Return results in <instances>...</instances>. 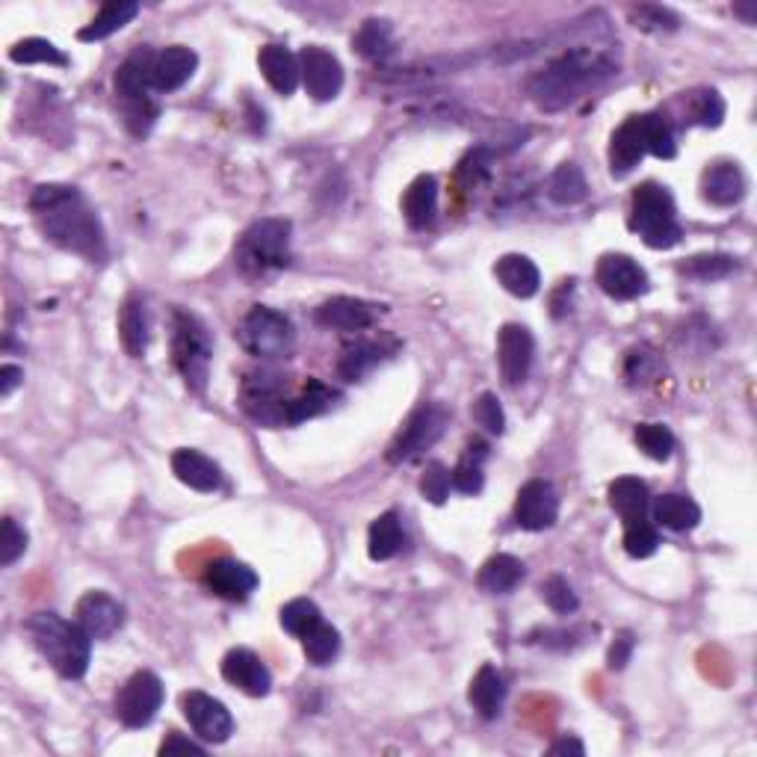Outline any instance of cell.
Returning <instances> with one entry per match:
<instances>
[{"label":"cell","instance_id":"obj_53","mask_svg":"<svg viewBox=\"0 0 757 757\" xmlns=\"http://www.w3.org/2000/svg\"><path fill=\"white\" fill-rule=\"evenodd\" d=\"M722 119H725V102L719 98V93H699L693 98V121L704 125V128H719Z\"/></svg>","mask_w":757,"mask_h":757},{"label":"cell","instance_id":"obj_34","mask_svg":"<svg viewBox=\"0 0 757 757\" xmlns=\"http://www.w3.org/2000/svg\"><path fill=\"white\" fill-rule=\"evenodd\" d=\"M403 545H406V533H403V524H399L397 512H385V515H378L376 521L370 524V533H367L370 559H376V563L394 559V556L403 551Z\"/></svg>","mask_w":757,"mask_h":757},{"label":"cell","instance_id":"obj_11","mask_svg":"<svg viewBox=\"0 0 757 757\" xmlns=\"http://www.w3.org/2000/svg\"><path fill=\"white\" fill-rule=\"evenodd\" d=\"M163 681L154 672H137L121 686L116 699V716L128 728H146L163 707Z\"/></svg>","mask_w":757,"mask_h":757},{"label":"cell","instance_id":"obj_12","mask_svg":"<svg viewBox=\"0 0 757 757\" xmlns=\"http://www.w3.org/2000/svg\"><path fill=\"white\" fill-rule=\"evenodd\" d=\"M533 359H536V341L526 326L509 323L500 329L498 334V361H500V376L507 385H524L530 370H533Z\"/></svg>","mask_w":757,"mask_h":757},{"label":"cell","instance_id":"obj_54","mask_svg":"<svg viewBox=\"0 0 757 757\" xmlns=\"http://www.w3.org/2000/svg\"><path fill=\"white\" fill-rule=\"evenodd\" d=\"M160 755H195V757H202L204 748L199 746V743H193V739L181 737V734H169V737L163 739V746H160Z\"/></svg>","mask_w":757,"mask_h":757},{"label":"cell","instance_id":"obj_3","mask_svg":"<svg viewBox=\"0 0 757 757\" xmlns=\"http://www.w3.org/2000/svg\"><path fill=\"white\" fill-rule=\"evenodd\" d=\"M28 633L39 654L54 665L56 672L77 681L89 669V651H93V637L86 633L77 621H65L54 612H36L28 621Z\"/></svg>","mask_w":757,"mask_h":757},{"label":"cell","instance_id":"obj_56","mask_svg":"<svg viewBox=\"0 0 757 757\" xmlns=\"http://www.w3.org/2000/svg\"><path fill=\"white\" fill-rule=\"evenodd\" d=\"M21 382H24V370L15 367V364H3L0 367V397H12V391L19 388Z\"/></svg>","mask_w":757,"mask_h":757},{"label":"cell","instance_id":"obj_52","mask_svg":"<svg viewBox=\"0 0 757 757\" xmlns=\"http://www.w3.org/2000/svg\"><path fill=\"white\" fill-rule=\"evenodd\" d=\"M450 471L444 468L441 462H429L426 465V473L420 477V494H424L429 503L441 507L447 494H450Z\"/></svg>","mask_w":757,"mask_h":757},{"label":"cell","instance_id":"obj_45","mask_svg":"<svg viewBox=\"0 0 757 757\" xmlns=\"http://www.w3.org/2000/svg\"><path fill=\"white\" fill-rule=\"evenodd\" d=\"M633 438H637L639 450L646 452L648 459H654V462H665L674 452V435L663 424H639Z\"/></svg>","mask_w":757,"mask_h":757},{"label":"cell","instance_id":"obj_16","mask_svg":"<svg viewBox=\"0 0 757 757\" xmlns=\"http://www.w3.org/2000/svg\"><path fill=\"white\" fill-rule=\"evenodd\" d=\"M559 518V498L547 480H530L521 486L515 500V521L521 530L539 533L556 524Z\"/></svg>","mask_w":757,"mask_h":757},{"label":"cell","instance_id":"obj_17","mask_svg":"<svg viewBox=\"0 0 757 757\" xmlns=\"http://www.w3.org/2000/svg\"><path fill=\"white\" fill-rule=\"evenodd\" d=\"M222 678L232 686L243 690L246 695H267L273 690V674H269L267 663L260 660L249 648H232L225 660H222Z\"/></svg>","mask_w":757,"mask_h":757},{"label":"cell","instance_id":"obj_21","mask_svg":"<svg viewBox=\"0 0 757 757\" xmlns=\"http://www.w3.org/2000/svg\"><path fill=\"white\" fill-rule=\"evenodd\" d=\"M195 65H199V56L184 45H172L154 54V65H151L154 93H178L195 74Z\"/></svg>","mask_w":757,"mask_h":757},{"label":"cell","instance_id":"obj_36","mask_svg":"<svg viewBox=\"0 0 757 757\" xmlns=\"http://www.w3.org/2000/svg\"><path fill=\"white\" fill-rule=\"evenodd\" d=\"M610 507L621 515V521H639L648 512V489L637 477H619L610 486Z\"/></svg>","mask_w":757,"mask_h":757},{"label":"cell","instance_id":"obj_23","mask_svg":"<svg viewBox=\"0 0 757 757\" xmlns=\"http://www.w3.org/2000/svg\"><path fill=\"white\" fill-rule=\"evenodd\" d=\"M702 193L716 207H734L746 195V175L737 163H713L702 178Z\"/></svg>","mask_w":757,"mask_h":757},{"label":"cell","instance_id":"obj_55","mask_svg":"<svg viewBox=\"0 0 757 757\" xmlns=\"http://www.w3.org/2000/svg\"><path fill=\"white\" fill-rule=\"evenodd\" d=\"M630 654H633V637L630 633H619L616 637V642L610 646V654H607V663H610V669H625L630 660Z\"/></svg>","mask_w":757,"mask_h":757},{"label":"cell","instance_id":"obj_22","mask_svg":"<svg viewBox=\"0 0 757 757\" xmlns=\"http://www.w3.org/2000/svg\"><path fill=\"white\" fill-rule=\"evenodd\" d=\"M642 158H646L642 121H639V116H630L610 139V172L616 178H625L639 167Z\"/></svg>","mask_w":757,"mask_h":757},{"label":"cell","instance_id":"obj_29","mask_svg":"<svg viewBox=\"0 0 757 757\" xmlns=\"http://www.w3.org/2000/svg\"><path fill=\"white\" fill-rule=\"evenodd\" d=\"M119 338L121 346L130 359H142L148 350V311L142 296H128L119 314Z\"/></svg>","mask_w":757,"mask_h":757},{"label":"cell","instance_id":"obj_41","mask_svg":"<svg viewBox=\"0 0 757 757\" xmlns=\"http://www.w3.org/2000/svg\"><path fill=\"white\" fill-rule=\"evenodd\" d=\"M302 648H306V657L311 663L329 665L338 657V651H341V633L332 625L320 621L314 630H308L306 637H302Z\"/></svg>","mask_w":757,"mask_h":757},{"label":"cell","instance_id":"obj_28","mask_svg":"<svg viewBox=\"0 0 757 757\" xmlns=\"http://www.w3.org/2000/svg\"><path fill=\"white\" fill-rule=\"evenodd\" d=\"M498 281L503 285V290H509L518 299H530V296L539 294L542 287V276H539V267L526 255H503L498 260Z\"/></svg>","mask_w":757,"mask_h":757},{"label":"cell","instance_id":"obj_49","mask_svg":"<svg viewBox=\"0 0 757 757\" xmlns=\"http://www.w3.org/2000/svg\"><path fill=\"white\" fill-rule=\"evenodd\" d=\"M660 359H657L654 350L648 346H639V350L628 352V364H625V376H628L630 385H646L651 378L660 373Z\"/></svg>","mask_w":757,"mask_h":757},{"label":"cell","instance_id":"obj_18","mask_svg":"<svg viewBox=\"0 0 757 757\" xmlns=\"http://www.w3.org/2000/svg\"><path fill=\"white\" fill-rule=\"evenodd\" d=\"M74 616H77L74 621L93 639H110L125 625L121 604L116 598H110L107 591H86L84 598L77 600Z\"/></svg>","mask_w":757,"mask_h":757},{"label":"cell","instance_id":"obj_2","mask_svg":"<svg viewBox=\"0 0 757 757\" xmlns=\"http://www.w3.org/2000/svg\"><path fill=\"white\" fill-rule=\"evenodd\" d=\"M612 74H619V63L610 51L598 45H574L559 54L554 63H547L530 81V98L539 110L559 113L572 107L580 95L607 84Z\"/></svg>","mask_w":757,"mask_h":757},{"label":"cell","instance_id":"obj_43","mask_svg":"<svg viewBox=\"0 0 757 757\" xmlns=\"http://www.w3.org/2000/svg\"><path fill=\"white\" fill-rule=\"evenodd\" d=\"M734 269H737V260L731 255H695L681 264L678 273L686 278H699V281H719V278H728Z\"/></svg>","mask_w":757,"mask_h":757},{"label":"cell","instance_id":"obj_44","mask_svg":"<svg viewBox=\"0 0 757 757\" xmlns=\"http://www.w3.org/2000/svg\"><path fill=\"white\" fill-rule=\"evenodd\" d=\"M10 60L19 65H33V63H47V65H68V56L47 39H24L19 45H12Z\"/></svg>","mask_w":757,"mask_h":757},{"label":"cell","instance_id":"obj_10","mask_svg":"<svg viewBox=\"0 0 757 757\" xmlns=\"http://www.w3.org/2000/svg\"><path fill=\"white\" fill-rule=\"evenodd\" d=\"M287 382L278 373H269V370H260V373H249L246 382H243V394L241 403L246 408V415L252 420H258L264 426H285V412H287V399H285Z\"/></svg>","mask_w":757,"mask_h":757},{"label":"cell","instance_id":"obj_8","mask_svg":"<svg viewBox=\"0 0 757 757\" xmlns=\"http://www.w3.org/2000/svg\"><path fill=\"white\" fill-rule=\"evenodd\" d=\"M241 343L255 359H287L294 350V326L276 308L255 306L243 317Z\"/></svg>","mask_w":757,"mask_h":757},{"label":"cell","instance_id":"obj_48","mask_svg":"<svg viewBox=\"0 0 757 757\" xmlns=\"http://www.w3.org/2000/svg\"><path fill=\"white\" fill-rule=\"evenodd\" d=\"M539 591H542V600H545L547 607H551L554 612H559V616H568V612H574L577 607H580V600H577L574 589L568 586V580L559 577V574L547 577Z\"/></svg>","mask_w":757,"mask_h":757},{"label":"cell","instance_id":"obj_5","mask_svg":"<svg viewBox=\"0 0 757 757\" xmlns=\"http://www.w3.org/2000/svg\"><path fill=\"white\" fill-rule=\"evenodd\" d=\"M630 232H637L646 246L651 249H672L681 243V222H678V207H674L672 193L665 186L648 181V184L633 190L630 202Z\"/></svg>","mask_w":757,"mask_h":757},{"label":"cell","instance_id":"obj_30","mask_svg":"<svg viewBox=\"0 0 757 757\" xmlns=\"http://www.w3.org/2000/svg\"><path fill=\"white\" fill-rule=\"evenodd\" d=\"M503 699H507V684H503V674L494 669V665H482L480 672L473 674L471 690H468V702L482 719H494L503 707Z\"/></svg>","mask_w":757,"mask_h":757},{"label":"cell","instance_id":"obj_46","mask_svg":"<svg viewBox=\"0 0 757 757\" xmlns=\"http://www.w3.org/2000/svg\"><path fill=\"white\" fill-rule=\"evenodd\" d=\"M657 547H660V536H657V530L648 524L646 518L628 521V530H625V551H628L633 559H648L651 554H657Z\"/></svg>","mask_w":757,"mask_h":757},{"label":"cell","instance_id":"obj_27","mask_svg":"<svg viewBox=\"0 0 757 757\" xmlns=\"http://www.w3.org/2000/svg\"><path fill=\"white\" fill-rule=\"evenodd\" d=\"M438 213V184L433 175H417L403 195V216L412 228H429Z\"/></svg>","mask_w":757,"mask_h":757},{"label":"cell","instance_id":"obj_50","mask_svg":"<svg viewBox=\"0 0 757 757\" xmlns=\"http://www.w3.org/2000/svg\"><path fill=\"white\" fill-rule=\"evenodd\" d=\"M24 551H28V533L12 518H3V524H0V565L10 568L12 563H19Z\"/></svg>","mask_w":757,"mask_h":757},{"label":"cell","instance_id":"obj_20","mask_svg":"<svg viewBox=\"0 0 757 757\" xmlns=\"http://www.w3.org/2000/svg\"><path fill=\"white\" fill-rule=\"evenodd\" d=\"M317 323L338 332H364L376 323V306L352 296H334L317 308Z\"/></svg>","mask_w":757,"mask_h":757},{"label":"cell","instance_id":"obj_15","mask_svg":"<svg viewBox=\"0 0 757 757\" xmlns=\"http://www.w3.org/2000/svg\"><path fill=\"white\" fill-rule=\"evenodd\" d=\"M595 281L604 294L621 302L648 294V273L630 255H604L595 269Z\"/></svg>","mask_w":757,"mask_h":757},{"label":"cell","instance_id":"obj_31","mask_svg":"<svg viewBox=\"0 0 757 757\" xmlns=\"http://www.w3.org/2000/svg\"><path fill=\"white\" fill-rule=\"evenodd\" d=\"M521 580H524V563L512 554L491 556L477 574L480 589L489 591V595H509V591L521 586Z\"/></svg>","mask_w":757,"mask_h":757},{"label":"cell","instance_id":"obj_40","mask_svg":"<svg viewBox=\"0 0 757 757\" xmlns=\"http://www.w3.org/2000/svg\"><path fill=\"white\" fill-rule=\"evenodd\" d=\"M642 121V139H646V154H654L660 160H672L678 154V146H674V134L669 128V121L660 113H646L639 116Z\"/></svg>","mask_w":757,"mask_h":757},{"label":"cell","instance_id":"obj_6","mask_svg":"<svg viewBox=\"0 0 757 757\" xmlns=\"http://www.w3.org/2000/svg\"><path fill=\"white\" fill-rule=\"evenodd\" d=\"M234 264L243 276H267L273 269H285L290 264V222L287 220H258L243 232Z\"/></svg>","mask_w":757,"mask_h":757},{"label":"cell","instance_id":"obj_14","mask_svg":"<svg viewBox=\"0 0 757 757\" xmlns=\"http://www.w3.org/2000/svg\"><path fill=\"white\" fill-rule=\"evenodd\" d=\"M181 707H184L190 728L202 739H207V743H225L234 734L232 711L220 699H213L207 693H195L193 690V693L181 695Z\"/></svg>","mask_w":757,"mask_h":757},{"label":"cell","instance_id":"obj_42","mask_svg":"<svg viewBox=\"0 0 757 757\" xmlns=\"http://www.w3.org/2000/svg\"><path fill=\"white\" fill-rule=\"evenodd\" d=\"M320 621H323V616H320V607H317L314 600L296 598L281 607V628L299 639L306 637L308 630H314Z\"/></svg>","mask_w":757,"mask_h":757},{"label":"cell","instance_id":"obj_35","mask_svg":"<svg viewBox=\"0 0 757 757\" xmlns=\"http://www.w3.org/2000/svg\"><path fill=\"white\" fill-rule=\"evenodd\" d=\"M332 399H334V391L326 388L323 382L311 378V382L306 385V391H302L299 397L287 399L285 420L290 426L306 424V420H311V417H320L323 412H329V408H332Z\"/></svg>","mask_w":757,"mask_h":757},{"label":"cell","instance_id":"obj_19","mask_svg":"<svg viewBox=\"0 0 757 757\" xmlns=\"http://www.w3.org/2000/svg\"><path fill=\"white\" fill-rule=\"evenodd\" d=\"M204 586L222 600H246L258 589V574L237 559H216L204 572Z\"/></svg>","mask_w":757,"mask_h":757},{"label":"cell","instance_id":"obj_1","mask_svg":"<svg viewBox=\"0 0 757 757\" xmlns=\"http://www.w3.org/2000/svg\"><path fill=\"white\" fill-rule=\"evenodd\" d=\"M30 211L36 216L39 232L60 249L102 264L107 258V237L102 220L74 186L42 184L30 195Z\"/></svg>","mask_w":757,"mask_h":757},{"label":"cell","instance_id":"obj_57","mask_svg":"<svg viewBox=\"0 0 757 757\" xmlns=\"http://www.w3.org/2000/svg\"><path fill=\"white\" fill-rule=\"evenodd\" d=\"M551 755H577V757H583L586 755V746H583L580 739H574V737H565V739H556L554 746L547 748Z\"/></svg>","mask_w":757,"mask_h":757},{"label":"cell","instance_id":"obj_4","mask_svg":"<svg viewBox=\"0 0 757 757\" xmlns=\"http://www.w3.org/2000/svg\"><path fill=\"white\" fill-rule=\"evenodd\" d=\"M151 65H154V54L139 47L116 72V98L121 104L125 128L134 137H146L160 116L154 86H151Z\"/></svg>","mask_w":757,"mask_h":757},{"label":"cell","instance_id":"obj_47","mask_svg":"<svg viewBox=\"0 0 757 757\" xmlns=\"http://www.w3.org/2000/svg\"><path fill=\"white\" fill-rule=\"evenodd\" d=\"M630 21L639 30H651V33H663V30H678L681 19L665 7H654V3H642V7H630Z\"/></svg>","mask_w":757,"mask_h":757},{"label":"cell","instance_id":"obj_33","mask_svg":"<svg viewBox=\"0 0 757 757\" xmlns=\"http://www.w3.org/2000/svg\"><path fill=\"white\" fill-rule=\"evenodd\" d=\"M137 15V0H113V3L102 7V12H98L77 36H81V42H102V39H110L113 33H119V30L125 28V24H130Z\"/></svg>","mask_w":757,"mask_h":757},{"label":"cell","instance_id":"obj_13","mask_svg":"<svg viewBox=\"0 0 757 757\" xmlns=\"http://www.w3.org/2000/svg\"><path fill=\"white\" fill-rule=\"evenodd\" d=\"M299 72H302V84L308 95L317 102H332L343 89V65L332 51L320 45H308L299 54Z\"/></svg>","mask_w":757,"mask_h":757},{"label":"cell","instance_id":"obj_25","mask_svg":"<svg viewBox=\"0 0 757 757\" xmlns=\"http://www.w3.org/2000/svg\"><path fill=\"white\" fill-rule=\"evenodd\" d=\"M394 350H397V343L394 341H391L388 346H385V341L350 343V346L343 350L341 361H338V373H341V378H346V382H359V378H364L367 373H373L382 361L391 359V352Z\"/></svg>","mask_w":757,"mask_h":757},{"label":"cell","instance_id":"obj_51","mask_svg":"<svg viewBox=\"0 0 757 757\" xmlns=\"http://www.w3.org/2000/svg\"><path fill=\"white\" fill-rule=\"evenodd\" d=\"M471 415L486 433L503 435V429H507V415H503V406H500V399L494 394H480L477 403H473Z\"/></svg>","mask_w":757,"mask_h":757},{"label":"cell","instance_id":"obj_32","mask_svg":"<svg viewBox=\"0 0 757 757\" xmlns=\"http://www.w3.org/2000/svg\"><path fill=\"white\" fill-rule=\"evenodd\" d=\"M651 512H654L657 524L674 530V533H686L702 521V509L686 494H660V498H654Z\"/></svg>","mask_w":757,"mask_h":757},{"label":"cell","instance_id":"obj_9","mask_svg":"<svg viewBox=\"0 0 757 757\" xmlns=\"http://www.w3.org/2000/svg\"><path fill=\"white\" fill-rule=\"evenodd\" d=\"M450 424V415L447 408L438 406V403H424L420 408H415L408 420L403 424V429L397 433V438L391 441L388 447V462L403 465L408 459H415L424 450H429L438 438L444 435Z\"/></svg>","mask_w":757,"mask_h":757},{"label":"cell","instance_id":"obj_39","mask_svg":"<svg viewBox=\"0 0 757 757\" xmlns=\"http://www.w3.org/2000/svg\"><path fill=\"white\" fill-rule=\"evenodd\" d=\"M352 47L359 51L361 56H367V60H378V56H385L394 47V28H391V21L385 19H367L364 24L359 28V33L352 36Z\"/></svg>","mask_w":757,"mask_h":757},{"label":"cell","instance_id":"obj_24","mask_svg":"<svg viewBox=\"0 0 757 757\" xmlns=\"http://www.w3.org/2000/svg\"><path fill=\"white\" fill-rule=\"evenodd\" d=\"M172 473L195 491H216L222 486L220 465L190 447L172 452Z\"/></svg>","mask_w":757,"mask_h":757},{"label":"cell","instance_id":"obj_26","mask_svg":"<svg viewBox=\"0 0 757 757\" xmlns=\"http://www.w3.org/2000/svg\"><path fill=\"white\" fill-rule=\"evenodd\" d=\"M258 65L267 84L276 89L278 95H294L299 81H302V72H299V60H296L287 47L281 45H267L260 47Z\"/></svg>","mask_w":757,"mask_h":757},{"label":"cell","instance_id":"obj_7","mask_svg":"<svg viewBox=\"0 0 757 757\" xmlns=\"http://www.w3.org/2000/svg\"><path fill=\"white\" fill-rule=\"evenodd\" d=\"M211 359L213 343L204 323L199 317L178 308L175 317H172V361H175L178 373L184 376L186 388L199 391V394L207 388Z\"/></svg>","mask_w":757,"mask_h":757},{"label":"cell","instance_id":"obj_58","mask_svg":"<svg viewBox=\"0 0 757 757\" xmlns=\"http://www.w3.org/2000/svg\"><path fill=\"white\" fill-rule=\"evenodd\" d=\"M734 12H737V15H743V19H746V24H755V3H748V7H734Z\"/></svg>","mask_w":757,"mask_h":757},{"label":"cell","instance_id":"obj_37","mask_svg":"<svg viewBox=\"0 0 757 757\" xmlns=\"http://www.w3.org/2000/svg\"><path fill=\"white\" fill-rule=\"evenodd\" d=\"M486 459H489V447L482 441H473L459 459V465L450 471L452 489L462 491V494H480L482 486H486V473H482Z\"/></svg>","mask_w":757,"mask_h":757},{"label":"cell","instance_id":"obj_38","mask_svg":"<svg viewBox=\"0 0 757 757\" xmlns=\"http://www.w3.org/2000/svg\"><path fill=\"white\" fill-rule=\"evenodd\" d=\"M547 195L554 199L556 204L563 207H572V204H580L586 195H589V186H586V175L577 163H563L551 175V184H547Z\"/></svg>","mask_w":757,"mask_h":757}]
</instances>
